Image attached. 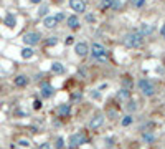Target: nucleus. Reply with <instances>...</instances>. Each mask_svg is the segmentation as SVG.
Segmentation results:
<instances>
[{
	"label": "nucleus",
	"mask_w": 165,
	"mask_h": 149,
	"mask_svg": "<svg viewBox=\"0 0 165 149\" xmlns=\"http://www.w3.org/2000/svg\"><path fill=\"white\" fill-rule=\"evenodd\" d=\"M33 108H35V110H40V108H41V101H40V100H35Z\"/></svg>",
	"instance_id": "c85d7f7f"
},
{
	"label": "nucleus",
	"mask_w": 165,
	"mask_h": 149,
	"mask_svg": "<svg viewBox=\"0 0 165 149\" xmlns=\"http://www.w3.org/2000/svg\"><path fill=\"white\" fill-rule=\"evenodd\" d=\"M13 83H15V86H18V88H25L28 85V78L25 74H18V76H15Z\"/></svg>",
	"instance_id": "f8f14e48"
},
{
	"label": "nucleus",
	"mask_w": 165,
	"mask_h": 149,
	"mask_svg": "<svg viewBox=\"0 0 165 149\" xmlns=\"http://www.w3.org/2000/svg\"><path fill=\"white\" fill-rule=\"evenodd\" d=\"M131 98V91H129V88H122L119 93H117V100H121V101H126Z\"/></svg>",
	"instance_id": "dca6fc26"
},
{
	"label": "nucleus",
	"mask_w": 165,
	"mask_h": 149,
	"mask_svg": "<svg viewBox=\"0 0 165 149\" xmlns=\"http://www.w3.org/2000/svg\"><path fill=\"white\" fill-rule=\"evenodd\" d=\"M134 123V118L131 116V114H126L122 119H121V126H124V128H127V126H131Z\"/></svg>",
	"instance_id": "aec40b11"
},
{
	"label": "nucleus",
	"mask_w": 165,
	"mask_h": 149,
	"mask_svg": "<svg viewBox=\"0 0 165 149\" xmlns=\"http://www.w3.org/2000/svg\"><path fill=\"white\" fill-rule=\"evenodd\" d=\"M58 114H60V118H68L71 114V105H60Z\"/></svg>",
	"instance_id": "9b49d317"
},
{
	"label": "nucleus",
	"mask_w": 165,
	"mask_h": 149,
	"mask_svg": "<svg viewBox=\"0 0 165 149\" xmlns=\"http://www.w3.org/2000/svg\"><path fill=\"white\" fill-rule=\"evenodd\" d=\"M81 98H82L81 93H74V95H73V100H81Z\"/></svg>",
	"instance_id": "2f4dec72"
},
{
	"label": "nucleus",
	"mask_w": 165,
	"mask_h": 149,
	"mask_svg": "<svg viewBox=\"0 0 165 149\" xmlns=\"http://www.w3.org/2000/svg\"><path fill=\"white\" fill-rule=\"evenodd\" d=\"M86 134L84 133H74L69 136V139H68V146L71 147V149H76V147H79L82 144H86Z\"/></svg>",
	"instance_id": "7ed1b4c3"
},
{
	"label": "nucleus",
	"mask_w": 165,
	"mask_h": 149,
	"mask_svg": "<svg viewBox=\"0 0 165 149\" xmlns=\"http://www.w3.org/2000/svg\"><path fill=\"white\" fill-rule=\"evenodd\" d=\"M160 35H162V37L165 38V25H163V27L160 28Z\"/></svg>",
	"instance_id": "f704fd0d"
},
{
	"label": "nucleus",
	"mask_w": 165,
	"mask_h": 149,
	"mask_svg": "<svg viewBox=\"0 0 165 149\" xmlns=\"http://www.w3.org/2000/svg\"><path fill=\"white\" fill-rule=\"evenodd\" d=\"M56 43H58V37H50L46 40V45H48V47H55Z\"/></svg>",
	"instance_id": "4be33fe9"
},
{
	"label": "nucleus",
	"mask_w": 165,
	"mask_h": 149,
	"mask_svg": "<svg viewBox=\"0 0 165 149\" xmlns=\"http://www.w3.org/2000/svg\"><path fill=\"white\" fill-rule=\"evenodd\" d=\"M38 149H51V144L50 142H41V144L38 146Z\"/></svg>",
	"instance_id": "cd10ccee"
},
{
	"label": "nucleus",
	"mask_w": 165,
	"mask_h": 149,
	"mask_svg": "<svg viewBox=\"0 0 165 149\" xmlns=\"http://www.w3.org/2000/svg\"><path fill=\"white\" fill-rule=\"evenodd\" d=\"M91 55L94 56V58H98L99 61H104L106 58H108V53H106V48L102 47L101 43H92V47L89 48Z\"/></svg>",
	"instance_id": "20e7f679"
},
{
	"label": "nucleus",
	"mask_w": 165,
	"mask_h": 149,
	"mask_svg": "<svg viewBox=\"0 0 165 149\" xmlns=\"http://www.w3.org/2000/svg\"><path fill=\"white\" fill-rule=\"evenodd\" d=\"M142 141L147 142V144H152V142L155 141V136L152 134L150 131H144V133H142Z\"/></svg>",
	"instance_id": "f3484780"
},
{
	"label": "nucleus",
	"mask_w": 165,
	"mask_h": 149,
	"mask_svg": "<svg viewBox=\"0 0 165 149\" xmlns=\"http://www.w3.org/2000/svg\"><path fill=\"white\" fill-rule=\"evenodd\" d=\"M112 3H114V0H102L101 8H109V7H112Z\"/></svg>",
	"instance_id": "5701e85b"
},
{
	"label": "nucleus",
	"mask_w": 165,
	"mask_h": 149,
	"mask_svg": "<svg viewBox=\"0 0 165 149\" xmlns=\"http://www.w3.org/2000/svg\"><path fill=\"white\" fill-rule=\"evenodd\" d=\"M40 38H41V35L38 32H28L23 35V43L28 45V47H33V45L40 43Z\"/></svg>",
	"instance_id": "39448f33"
},
{
	"label": "nucleus",
	"mask_w": 165,
	"mask_h": 149,
	"mask_svg": "<svg viewBox=\"0 0 165 149\" xmlns=\"http://www.w3.org/2000/svg\"><path fill=\"white\" fill-rule=\"evenodd\" d=\"M5 25H7L8 28H13L17 25V18H15L13 13H8L7 17H5Z\"/></svg>",
	"instance_id": "a211bd4d"
},
{
	"label": "nucleus",
	"mask_w": 165,
	"mask_h": 149,
	"mask_svg": "<svg viewBox=\"0 0 165 149\" xmlns=\"http://www.w3.org/2000/svg\"><path fill=\"white\" fill-rule=\"evenodd\" d=\"M33 55H35V51L30 47H25V48L22 50V58H25V60H30Z\"/></svg>",
	"instance_id": "6ab92c4d"
},
{
	"label": "nucleus",
	"mask_w": 165,
	"mask_h": 149,
	"mask_svg": "<svg viewBox=\"0 0 165 149\" xmlns=\"http://www.w3.org/2000/svg\"><path fill=\"white\" fill-rule=\"evenodd\" d=\"M69 7H71L74 12L82 13L86 10V2L84 0H69Z\"/></svg>",
	"instance_id": "6e6552de"
},
{
	"label": "nucleus",
	"mask_w": 165,
	"mask_h": 149,
	"mask_svg": "<svg viewBox=\"0 0 165 149\" xmlns=\"http://www.w3.org/2000/svg\"><path fill=\"white\" fill-rule=\"evenodd\" d=\"M55 20L58 22V23H60V22H63V20H64V13H61V12H58V13L55 15Z\"/></svg>",
	"instance_id": "bb28decb"
},
{
	"label": "nucleus",
	"mask_w": 165,
	"mask_h": 149,
	"mask_svg": "<svg viewBox=\"0 0 165 149\" xmlns=\"http://www.w3.org/2000/svg\"><path fill=\"white\" fill-rule=\"evenodd\" d=\"M64 43H66V45H73V43H74V38H73V37H66Z\"/></svg>",
	"instance_id": "c756f323"
},
{
	"label": "nucleus",
	"mask_w": 165,
	"mask_h": 149,
	"mask_svg": "<svg viewBox=\"0 0 165 149\" xmlns=\"http://www.w3.org/2000/svg\"><path fill=\"white\" fill-rule=\"evenodd\" d=\"M43 25L46 28H53V27L58 25V22L55 20V17H53V15H50V17H45V18H43Z\"/></svg>",
	"instance_id": "2eb2a0df"
},
{
	"label": "nucleus",
	"mask_w": 165,
	"mask_h": 149,
	"mask_svg": "<svg viewBox=\"0 0 165 149\" xmlns=\"http://www.w3.org/2000/svg\"><path fill=\"white\" fill-rule=\"evenodd\" d=\"M66 25L71 28V30H76V28H79V18L76 15H69L66 18Z\"/></svg>",
	"instance_id": "9d476101"
},
{
	"label": "nucleus",
	"mask_w": 165,
	"mask_h": 149,
	"mask_svg": "<svg viewBox=\"0 0 165 149\" xmlns=\"http://www.w3.org/2000/svg\"><path fill=\"white\" fill-rule=\"evenodd\" d=\"M86 20H88V22H94V20H96V17L89 13V15H86Z\"/></svg>",
	"instance_id": "7c9ffc66"
},
{
	"label": "nucleus",
	"mask_w": 165,
	"mask_h": 149,
	"mask_svg": "<svg viewBox=\"0 0 165 149\" xmlns=\"http://www.w3.org/2000/svg\"><path fill=\"white\" fill-rule=\"evenodd\" d=\"M104 123V114L101 113H98V114H94V116L89 119V123H88V128L89 129H98V128H101Z\"/></svg>",
	"instance_id": "423d86ee"
},
{
	"label": "nucleus",
	"mask_w": 165,
	"mask_h": 149,
	"mask_svg": "<svg viewBox=\"0 0 165 149\" xmlns=\"http://www.w3.org/2000/svg\"><path fill=\"white\" fill-rule=\"evenodd\" d=\"M51 73L53 74H63L64 73V66L60 61H53L51 63Z\"/></svg>",
	"instance_id": "ddd939ff"
},
{
	"label": "nucleus",
	"mask_w": 165,
	"mask_h": 149,
	"mask_svg": "<svg viewBox=\"0 0 165 149\" xmlns=\"http://www.w3.org/2000/svg\"><path fill=\"white\" fill-rule=\"evenodd\" d=\"M55 147L56 149H64L66 147V141H64V137H56V141H55Z\"/></svg>",
	"instance_id": "412c9836"
},
{
	"label": "nucleus",
	"mask_w": 165,
	"mask_h": 149,
	"mask_svg": "<svg viewBox=\"0 0 165 149\" xmlns=\"http://www.w3.org/2000/svg\"><path fill=\"white\" fill-rule=\"evenodd\" d=\"M30 2H32V3H40L41 0H30Z\"/></svg>",
	"instance_id": "c9c22d12"
},
{
	"label": "nucleus",
	"mask_w": 165,
	"mask_h": 149,
	"mask_svg": "<svg viewBox=\"0 0 165 149\" xmlns=\"http://www.w3.org/2000/svg\"><path fill=\"white\" fill-rule=\"evenodd\" d=\"M18 144L23 146V147H28V146H30V141L25 139V137H22V139H18Z\"/></svg>",
	"instance_id": "a878e982"
},
{
	"label": "nucleus",
	"mask_w": 165,
	"mask_h": 149,
	"mask_svg": "<svg viewBox=\"0 0 165 149\" xmlns=\"http://www.w3.org/2000/svg\"><path fill=\"white\" fill-rule=\"evenodd\" d=\"M137 86H139V91L142 93L144 96H154L155 95V85L150 81V80H147V78H140L139 81H137Z\"/></svg>",
	"instance_id": "f03ea898"
},
{
	"label": "nucleus",
	"mask_w": 165,
	"mask_h": 149,
	"mask_svg": "<svg viewBox=\"0 0 165 149\" xmlns=\"http://www.w3.org/2000/svg\"><path fill=\"white\" fill-rule=\"evenodd\" d=\"M112 7H114V8H119V7H121V2H119V0H114Z\"/></svg>",
	"instance_id": "473e14b6"
},
{
	"label": "nucleus",
	"mask_w": 165,
	"mask_h": 149,
	"mask_svg": "<svg viewBox=\"0 0 165 149\" xmlns=\"http://www.w3.org/2000/svg\"><path fill=\"white\" fill-rule=\"evenodd\" d=\"M106 146H108V147L112 146V139H108V141H106Z\"/></svg>",
	"instance_id": "72a5a7b5"
},
{
	"label": "nucleus",
	"mask_w": 165,
	"mask_h": 149,
	"mask_svg": "<svg viewBox=\"0 0 165 149\" xmlns=\"http://www.w3.org/2000/svg\"><path fill=\"white\" fill-rule=\"evenodd\" d=\"M124 43H126V47H129V48H139L140 45L144 43V37L135 30V32L127 33L126 38H124Z\"/></svg>",
	"instance_id": "f257e3e1"
},
{
	"label": "nucleus",
	"mask_w": 165,
	"mask_h": 149,
	"mask_svg": "<svg viewBox=\"0 0 165 149\" xmlns=\"http://www.w3.org/2000/svg\"><path fill=\"white\" fill-rule=\"evenodd\" d=\"M139 33H140V35H142V37H145V35H150V33L152 32H154V28H152L149 23H142V25H140V28H139V30H137Z\"/></svg>",
	"instance_id": "4468645a"
},
{
	"label": "nucleus",
	"mask_w": 165,
	"mask_h": 149,
	"mask_svg": "<svg viewBox=\"0 0 165 149\" xmlns=\"http://www.w3.org/2000/svg\"><path fill=\"white\" fill-rule=\"evenodd\" d=\"M126 108H127V111H132L134 113L135 110H137V105H135V101H129Z\"/></svg>",
	"instance_id": "393cba45"
},
{
	"label": "nucleus",
	"mask_w": 165,
	"mask_h": 149,
	"mask_svg": "<svg viewBox=\"0 0 165 149\" xmlns=\"http://www.w3.org/2000/svg\"><path fill=\"white\" fill-rule=\"evenodd\" d=\"M74 51H76V55H78L79 58H84V56L89 53V45H88L86 42H79V43L74 45Z\"/></svg>",
	"instance_id": "0eeeda50"
},
{
	"label": "nucleus",
	"mask_w": 165,
	"mask_h": 149,
	"mask_svg": "<svg viewBox=\"0 0 165 149\" xmlns=\"http://www.w3.org/2000/svg\"><path fill=\"white\" fill-rule=\"evenodd\" d=\"M40 91H41V96H43V98H51L53 93H55V88H53L50 83H43L40 86Z\"/></svg>",
	"instance_id": "1a4fd4ad"
},
{
	"label": "nucleus",
	"mask_w": 165,
	"mask_h": 149,
	"mask_svg": "<svg viewBox=\"0 0 165 149\" xmlns=\"http://www.w3.org/2000/svg\"><path fill=\"white\" fill-rule=\"evenodd\" d=\"M131 3L134 5V7L140 8V7H144V5H145V0H131Z\"/></svg>",
	"instance_id": "b1692460"
}]
</instances>
